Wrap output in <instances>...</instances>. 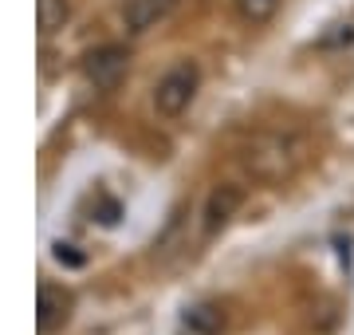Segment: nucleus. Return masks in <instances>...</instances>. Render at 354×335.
<instances>
[{"instance_id": "1", "label": "nucleus", "mask_w": 354, "mask_h": 335, "mask_svg": "<svg viewBox=\"0 0 354 335\" xmlns=\"http://www.w3.org/2000/svg\"><path fill=\"white\" fill-rule=\"evenodd\" d=\"M307 154H311V146H307L304 134H295V130H260V134L244 142L241 166L256 181H288L299 174Z\"/></svg>"}, {"instance_id": "2", "label": "nucleus", "mask_w": 354, "mask_h": 335, "mask_svg": "<svg viewBox=\"0 0 354 335\" xmlns=\"http://www.w3.org/2000/svg\"><path fill=\"white\" fill-rule=\"evenodd\" d=\"M197 91H201V67L193 64V60H177L153 83V111L162 118H181L193 107Z\"/></svg>"}, {"instance_id": "3", "label": "nucleus", "mask_w": 354, "mask_h": 335, "mask_svg": "<svg viewBox=\"0 0 354 335\" xmlns=\"http://www.w3.org/2000/svg\"><path fill=\"white\" fill-rule=\"evenodd\" d=\"M83 79H87L91 91H114L130 71V52L122 44H102L95 52L83 55V64H79Z\"/></svg>"}, {"instance_id": "4", "label": "nucleus", "mask_w": 354, "mask_h": 335, "mask_svg": "<svg viewBox=\"0 0 354 335\" xmlns=\"http://www.w3.org/2000/svg\"><path fill=\"white\" fill-rule=\"evenodd\" d=\"M241 206H244V190L241 185H232V181L213 185L209 197H205V209H201V233L205 237H216L228 221L241 213Z\"/></svg>"}, {"instance_id": "5", "label": "nucleus", "mask_w": 354, "mask_h": 335, "mask_svg": "<svg viewBox=\"0 0 354 335\" xmlns=\"http://www.w3.org/2000/svg\"><path fill=\"white\" fill-rule=\"evenodd\" d=\"M71 320V292L59 284H39L36 292V335L64 332Z\"/></svg>"}, {"instance_id": "6", "label": "nucleus", "mask_w": 354, "mask_h": 335, "mask_svg": "<svg viewBox=\"0 0 354 335\" xmlns=\"http://www.w3.org/2000/svg\"><path fill=\"white\" fill-rule=\"evenodd\" d=\"M225 332V308L216 300H197L181 311L177 335H221Z\"/></svg>"}, {"instance_id": "7", "label": "nucleus", "mask_w": 354, "mask_h": 335, "mask_svg": "<svg viewBox=\"0 0 354 335\" xmlns=\"http://www.w3.org/2000/svg\"><path fill=\"white\" fill-rule=\"evenodd\" d=\"M177 0H127V8H122V24H127L130 36H142V32H150L165 20V16L174 12Z\"/></svg>"}, {"instance_id": "8", "label": "nucleus", "mask_w": 354, "mask_h": 335, "mask_svg": "<svg viewBox=\"0 0 354 335\" xmlns=\"http://www.w3.org/2000/svg\"><path fill=\"white\" fill-rule=\"evenodd\" d=\"M67 20H71V0H36L39 36H55V32H64Z\"/></svg>"}, {"instance_id": "9", "label": "nucleus", "mask_w": 354, "mask_h": 335, "mask_svg": "<svg viewBox=\"0 0 354 335\" xmlns=\"http://www.w3.org/2000/svg\"><path fill=\"white\" fill-rule=\"evenodd\" d=\"M232 8H236V16H241L244 24L264 28L279 12V0H232Z\"/></svg>"}, {"instance_id": "10", "label": "nucleus", "mask_w": 354, "mask_h": 335, "mask_svg": "<svg viewBox=\"0 0 354 335\" xmlns=\"http://www.w3.org/2000/svg\"><path fill=\"white\" fill-rule=\"evenodd\" d=\"M55 260H67V264H83V257L71 253V245H55Z\"/></svg>"}]
</instances>
